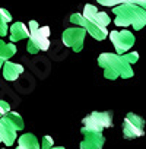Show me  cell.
Segmentation results:
<instances>
[{
    "label": "cell",
    "instance_id": "obj_12",
    "mask_svg": "<svg viewBox=\"0 0 146 149\" xmlns=\"http://www.w3.org/2000/svg\"><path fill=\"white\" fill-rule=\"evenodd\" d=\"M24 38H29V28L25 26L22 22H16L10 28V40L12 41H21Z\"/></svg>",
    "mask_w": 146,
    "mask_h": 149
},
{
    "label": "cell",
    "instance_id": "obj_6",
    "mask_svg": "<svg viewBox=\"0 0 146 149\" xmlns=\"http://www.w3.org/2000/svg\"><path fill=\"white\" fill-rule=\"evenodd\" d=\"M70 22H73V24L79 25L81 28H83L86 32H89L91 37H94V38L98 40V41H102V40H105V38L108 37V31H107V28L98 26V25H95V24L86 21L81 13H73V15L70 16Z\"/></svg>",
    "mask_w": 146,
    "mask_h": 149
},
{
    "label": "cell",
    "instance_id": "obj_13",
    "mask_svg": "<svg viewBox=\"0 0 146 149\" xmlns=\"http://www.w3.org/2000/svg\"><path fill=\"white\" fill-rule=\"evenodd\" d=\"M16 53V47L15 44H6L3 41H0V69L3 67V64L10 58L13 57Z\"/></svg>",
    "mask_w": 146,
    "mask_h": 149
},
{
    "label": "cell",
    "instance_id": "obj_10",
    "mask_svg": "<svg viewBox=\"0 0 146 149\" xmlns=\"http://www.w3.org/2000/svg\"><path fill=\"white\" fill-rule=\"evenodd\" d=\"M82 16H83L86 21H89V22H92V24H95V25H98V26H102V28H107V25L111 22L110 16H108L105 12H99V10H98L95 6H92V5H86V6H85Z\"/></svg>",
    "mask_w": 146,
    "mask_h": 149
},
{
    "label": "cell",
    "instance_id": "obj_14",
    "mask_svg": "<svg viewBox=\"0 0 146 149\" xmlns=\"http://www.w3.org/2000/svg\"><path fill=\"white\" fill-rule=\"evenodd\" d=\"M16 149H40V143H38V140L34 134L26 133L22 137H19Z\"/></svg>",
    "mask_w": 146,
    "mask_h": 149
},
{
    "label": "cell",
    "instance_id": "obj_17",
    "mask_svg": "<svg viewBox=\"0 0 146 149\" xmlns=\"http://www.w3.org/2000/svg\"><path fill=\"white\" fill-rule=\"evenodd\" d=\"M10 113V107L6 101H0V117H5L6 114Z\"/></svg>",
    "mask_w": 146,
    "mask_h": 149
},
{
    "label": "cell",
    "instance_id": "obj_4",
    "mask_svg": "<svg viewBox=\"0 0 146 149\" xmlns=\"http://www.w3.org/2000/svg\"><path fill=\"white\" fill-rule=\"evenodd\" d=\"M50 28L48 26H40L37 21H29V41L26 45V50L31 54H37L38 51H45L50 47Z\"/></svg>",
    "mask_w": 146,
    "mask_h": 149
},
{
    "label": "cell",
    "instance_id": "obj_2",
    "mask_svg": "<svg viewBox=\"0 0 146 149\" xmlns=\"http://www.w3.org/2000/svg\"><path fill=\"white\" fill-rule=\"evenodd\" d=\"M115 15L114 24L117 26H127L131 25L136 31L142 29L146 25V10L133 5V3H123L113 9Z\"/></svg>",
    "mask_w": 146,
    "mask_h": 149
},
{
    "label": "cell",
    "instance_id": "obj_3",
    "mask_svg": "<svg viewBox=\"0 0 146 149\" xmlns=\"http://www.w3.org/2000/svg\"><path fill=\"white\" fill-rule=\"evenodd\" d=\"M24 129V120L18 113H9L0 118V143L6 146L13 145L16 140V132Z\"/></svg>",
    "mask_w": 146,
    "mask_h": 149
},
{
    "label": "cell",
    "instance_id": "obj_15",
    "mask_svg": "<svg viewBox=\"0 0 146 149\" xmlns=\"http://www.w3.org/2000/svg\"><path fill=\"white\" fill-rule=\"evenodd\" d=\"M12 21V15L6 9H0V35H6L8 22Z\"/></svg>",
    "mask_w": 146,
    "mask_h": 149
},
{
    "label": "cell",
    "instance_id": "obj_11",
    "mask_svg": "<svg viewBox=\"0 0 146 149\" xmlns=\"http://www.w3.org/2000/svg\"><path fill=\"white\" fill-rule=\"evenodd\" d=\"M24 72V67L21 64L12 63V61H6L3 64V76L6 81H15L19 78V74Z\"/></svg>",
    "mask_w": 146,
    "mask_h": 149
},
{
    "label": "cell",
    "instance_id": "obj_16",
    "mask_svg": "<svg viewBox=\"0 0 146 149\" xmlns=\"http://www.w3.org/2000/svg\"><path fill=\"white\" fill-rule=\"evenodd\" d=\"M97 2L99 3V5H102V6H120V5H123V3H126L127 0H97Z\"/></svg>",
    "mask_w": 146,
    "mask_h": 149
},
{
    "label": "cell",
    "instance_id": "obj_5",
    "mask_svg": "<svg viewBox=\"0 0 146 149\" xmlns=\"http://www.w3.org/2000/svg\"><path fill=\"white\" fill-rule=\"evenodd\" d=\"M85 127L82 130L86 132H101L102 127H110L113 126V113L105 111V113H92L89 117L83 118Z\"/></svg>",
    "mask_w": 146,
    "mask_h": 149
},
{
    "label": "cell",
    "instance_id": "obj_7",
    "mask_svg": "<svg viewBox=\"0 0 146 149\" xmlns=\"http://www.w3.org/2000/svg\"><path fill=\"white\" fill-rule=\"evenodd\" d=\"M85 35H86V31L81 26L78 28H69L63 32V42L64 45L70 47L73 51L79 53L82 48H83V40H85Z\"/></svg>",
    "mask_w": 146,
    "mask_h": 149
},
{
    "label": "cell",
    "instance_id": "obj_9",
    "mask_svg": "<svg viewBox=\"0 0 146 149\" xmlns=\"http://www.w3.org/2000/svg\"><path fill=\"white\" fill-rule=\"evenodd\" d=\"M124 136L127 139H133L137 136L143 134V120L133 113H129L126 120H124V127H123Z\"/></svg>",
    "mask_w": 146,
    "mask_h": 149
},
{
    "label": "cell",
    "instance_id": "obj_8",
    "mask_svg": "<svg viewBox=\"0 0 146 149\" xmlns=\"http://www.w3.org/2000/svg\"><path fill=\"white\" fill-rule=\"evenodd\" d=\"M110 40L114 44L115 51H117L118 56L123 54V53H126L134 44V41H136L134 35L130 31H111Z\"/></svg>",
    "mask_w": 146,
    "mask_h": 149
},
{
    "label": "cell",
    "instance_id": "obj_22",
    "mask_svg": "<svg viewBox=\"0 0 146 149\" xmlns=\"http://www.w3.org/2000/svg\"><path fill=\"white\" fill-rule=\"evenodd\" d=\"M0 118H2V117H0Z\"/></svg>",
    "mask_w": 146,
    "mask_h": 149
},
{
    "label": "cell",
    "instance_id": "obj_20",
    "mask_svg": "<svg viewBox=\"0 0 146 149\" xmlns=\"http://www.w3.org/2000/svg\"><path fill=\"white\" fill-rule=\"evenodd\" d=\"M51 149H64V148H51Z\"/></svg>",
    "mask_w": 146,
    "mask_h": 149
},
{
    "label": "cell",
    "instance_id": "obj_19",
    "mask_svg": "<svg viewBox=\"0 0 146 149\" xmlns=\"http://www.w3.org/2000/svg\"><path fill=\"white\" fill-rule=\"evenodd\" d=\"M127 3H133V5L142 8L143 10H146V0H130V2H127Z\"/></svg>",
    "mask_w": 146,
    "mask_h": 149
},
{
    "label": "cell",
    "instance_id": "obj_1",
    "mask_svg": "<svg viewBox=\"0 0 146 149\" xmlns=\"http://www.w3.org/2000/svg\"><path fill=\"white\" fill-rule=\"evenodd\" d=\"M98 64L104 69V76L107 79H117V78H131L133 76V69L131 64H129L123 56L118 54H111V53H104L98 58Z\"/></svg>",
    "mask_w": 146,
    "mask_h": 149
},
{
    "label": "cell",
    "instance_id": "obj_21",
    "mask_svg": "<svg viewBox=\"0 0 146 149\" xmlns=\"http://www.w3.org/2000/svg\"><path fill=\"white\" fill-rule=\"evenodd\" d=\"M127 2H130V0H127Z\"/></svg>",
    "mask_w": 146,
    "mask_h": 149
},
{
    "label": "cell",
    "instance_id": "obj_18",
    "mask_svg": "<svg viewBox=\"0 0 146 149\" xmlns=\"http://www.w3.org/2000/svg\"><path fill=\"white\" fill-rule=\"evenodd\" d=\"M123 57H124V60H126L129 64H133V63H136V61H137V58H139V54L134 51V53H130V54H124Z\"/></svg>",
    "mask_w": 146,
    "mask_h": 149
}]
</instances>
